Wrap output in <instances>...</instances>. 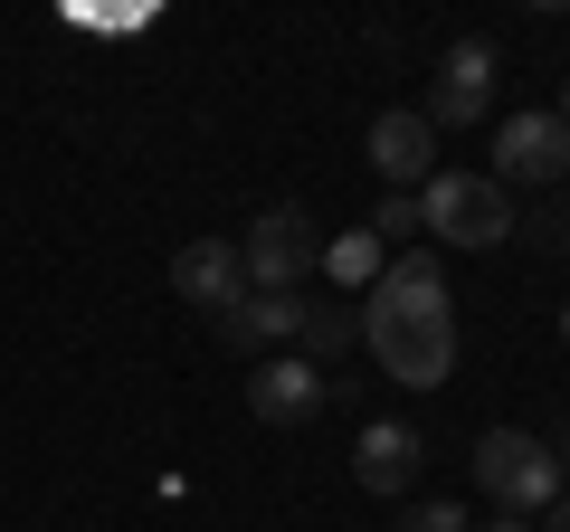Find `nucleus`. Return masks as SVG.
<instances>
[{"mask_svg": "<svg viewBox=\"0 0 570 532\" xmlns=\"http://www.w3.org/2000/svg\"><path fill=\"white\" fill-rule=\"evenodd\" d=\"M352 314H362V352L400 390H448V371H456V305H448L438 257H390L362 286Z\"/></svg>", "mask_w": 570, "mask_h": 532, "instance_id": "1", "label": "nucleus"}, {"mask_svg": "<svg viewBox=\"0 0 570 532\" xmlns=\"http://www.w3.org/2000/svg\"><path fill=\"white\" fill-rule=\"evenodd\" d=\"M475 485L494 494L504 513H551L561 504V456H551V437H532V428H485L475 437Z\"/></svg>", "mask_w": 570, "mask_h": 532, "instance_id": "2", "label": "nucleus"}, {"mask_svg": "<svg viewBox=\"0 0 570 532\" xmlns=\"http://www.w3.org/2000/svg\"><path fill=\"white\" fill-rule=\"evenodd\" d=\"M419 228H438L448 247H504L523 219H513V200H504L494 171H438V181L419 190Z\"/></svg>", "mask_w": 570, "mask_h": 532, "instance_id": "3", "label": "nucleus"}, {"mask_svg": "<svg viewBox=\"0 0 570 532\" xmlns=\"http://www.w3.org/2000/svg\"><path fill=\"white\" fill-rule=\"evenodd\" d=\"M238 266H247V295H295L324 266V228L305 209H257L238 238Z\"/></svg>", "mask_w": 570, "mask_h": 532, "instance_id": "4", "label": "nucleus"}, {"mask_svg": "<svg viewBox=\"0 0 570 532\" xmlns=\"http://www.w3.org/2000/svg\"><path fill=\"white\" fill-rule=\"evenodd\" d=\"M333 390H343V381H333V371H314L305 352H266V362L247 371V418H266V428H305Z\"/></svg>", "mask_w": 570, "mask_h": 532, "instance_id": "5", "label": "nucleus"}, {"mask_svg": "<svg viewBox=\"0 0 570 532\" xmlns=\"http://www.w3.org/2000/svg\"><path fill=\"white\" fill-rule=\"evenodd\" d=\"M561 171H570V124L551 115V105L494 124V181H542V190H551Z\"/></svg>", "mask_w": 570, "mask_h": 532, "instance_id": "6", "label": "nucleus"}, {"mask_svg": "<svg viewBox=\"0 0 570 532\" xmlns=\"http://www.w3.org/2000/svg\"><path fill=\"white\" fill-rule=\"evenodd\" d=\"M371 171H381L390 190H428V181H438V124L409 115V105L371 115Z\"/></svg>", "mask_w": 570, "mask_h": 532, "instance_id": "7", "label": "nucleus"}, {"mask_svg": "<svg viewBox=\"0 0 570 532\" xmlns=\"http://www.w3.org/2000/svg\"><path fill=\"white\" fill-rule=\"evenodd\" d=\"M494 115V48L456 39L438 58V86H428V124H485Z\"/></svg>", "mask_w": 570, "mask_h": 532, "instance_id": "8", "label": "nucleus"}, {"mask_svg": "<svg viewBox=\"0 0 570 532\" xmlns=\"http://www.w3.org/2000/svg\"><path fill=\"white\" fill-rule=\"evenodd\" d=\"M171 295L181 305H200L209 324H219L228 305L247 295V266H238V238H190L181 257H171Z\"/></svg>", "mask_w": 570, "mask_h": 532, "instance_id": "9", "label": "nucleus"}, {"mask_svg": "<svg viewBox=\"0 0 570 532\" xmlns=\"http://www.w3.org/2000/svg\"><path fill=\"white\" fill-rule=\"evenodd\" d=\"M305 314H314L305 295H238V305L219 314V333H228L238 352H285L295 333H305Z\"/></svg>", "mask_w": 570, "mask_h": 532, "instance_id": "10", "label": "nucleus"}, {"mask_svg": "<svg viewBox=\"0 0 570 532\" xmlns=\"http://www.w3.org/2000/svg\"><path fill=\"white\" fill-rule=\"evenodd\" d=\"M428 437L400 428V418H381V428H362V447H352V475H362V494H400L409 475H419Z\"/></svg>", "mask_w": 570, "mask_h": 532, "instance_id": "11", "label": "nucleus"}, {"mask_svg": "<svg viewBox=\"0 0 570 532\" xmlns=\"http://www.w3.org/2000/svg\"><path fill=\"white\" fill-rule=\"evenodd\" d=\"M352 343H362V314H352V305H314L305 333H295V352H305L314 371H333V352H352Z\"/></svg>", "mask_w": 570, "mask_h": 532, "instance_id": "12", "label": "nucleus"}, {"mask_svg": "<svg viewBox=\"0 0 570 532\" xmlns=\"http://www.w3.org/2000/svg\"><path fill=\"white\" fill-rule=\"evenodd\" d=\"M409 228H419V190H381V209H371V238H381V247H400Z\"/></svg>", "mask_w": 570, "mask_h": 532, "instance_id": "13", "label": "nucleus"}, {"mask_svg": "<svg viewBox=\"0 0 570 532\" xmlns=\"http://www.w3.org/2000/svg\"><path fill=\"white\" fill-rule=\"evenodd\" d=\"M324 266H333V276H381V238H371V228H362V238L324 247Z\"/></svg>", "mask_w": 570, "mask_h": 532, "instance_id": "14", "label": "nucleus"}, {"mask_svg": "<svg viewBox=\"0 0 570 532\" xmlns=\"http://www.w3.org/2000/svg\"><path fill=\"white\" fill-rule=\"evenodd\" d=\"M400 532H466V504H409Z\"/></svg>", "mask_w": 570, "mask_h": 532, "instance_id": "15", "label": "nucleus"}, {"mask_svg": "<svg viewBox=\"0 0 570 532\" xmlns=\"http://www.w3.org/2000/svg\"><path fill=\"white\" fill-rule=\"evenodd\" d=\"M532 532H570V494H561V504H551V523H532Z\"/></svg>", "mask_w": 570, "mask_h": 532, "instance_id": "16", "label": "nucleus"}, {"mask_svg": "<svg viewBox=\"0 0 570 532\" xmlns=\"http://www.w3.org/2000/svg\"><path fill=\"white\" fill-rule=\"evenodd\" d=\"M485 532H532V523H523V513H504V523H485Z\"/></svg>", "mask_w": 570, "mask_h": 532, "instance_id": "17", "label": "nucleus"}, {"mask_svg": "<svg viewBox=\"0 0 570 532\" xmlns=\"http://www.w3.org/2000/svg\"><path fill=\"white\" fill-rule=\"evenodd\" d=\"M551 115H561V124H570V86H561V105H551Z\"/></svg>", "mask_w": 570, "mask_h": 532, "instance_id": "18", "label": "nucleus"}, {"mask_svg": "<svg viewBox=\"0 0 570 532\" xmlns=\"http://www.w3.org/2000/svg\"><path fill=\"white\" fill-rule=\"evenodd\" d=\"M561 333H570V314H561Z\"/></svg>", "mask_w": 570, "mask_h": 532, "instance_id": "19", "label": "nucleus"}]
</instances>
